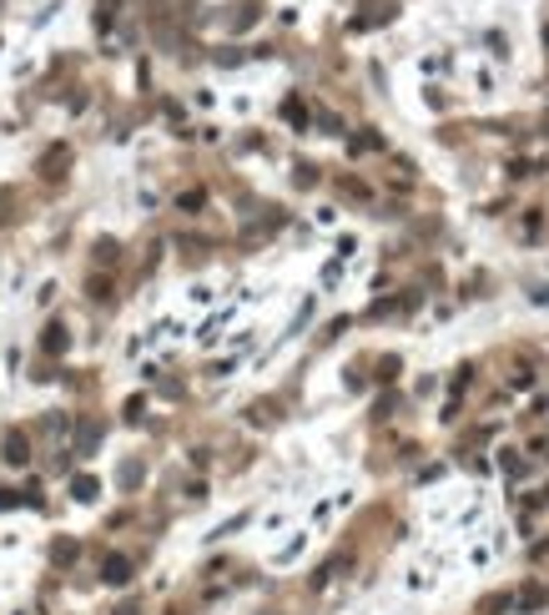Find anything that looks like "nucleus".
Wrapping results in <instances>:
<instances>
[{
    "label": "nucleus",
    "mask_w": 549,
    "mask_h": 615,
    "mask_svg": "<svg viewBox=\"0 0 549 615\" xmlns=\"http://www.w3.org/2000/svg\"><path fill=\"white\" fill-rule=\"evenodd\" d=\"M6 459L10 464H26V439H20V434H6Z\"/></svg>",
    "instance_id": "nucleus-2"
},
{
    "label": "nucleus",
    "mask_w": 549,
    "mask_h": 615,
    "mask_svg": "<svg viewBox=\"0 0 549 615\" xmlns=\"http://www.w3.org/2000/svg\"><path fill=\"white\" fill-rule=\"evenodd\" d=\"M106 580H111V585H121V580H132V560H121V555H111V560H106Z\"/></svg>",
    "instance_id": "nucleus-1"
},
{
    "label": "nucleus",
    "mask_w": 549,
    "mask_h": 615,
    "mask_svg": "<svg viewBox=\"0 0 549 615\" xmlns=\"http://www.w3.org/2000/svg\"><path fill=\"white\" fill-rule=\"evenodd\" d=\"M76 499H96V479H76Z\"/></svg>",
    "instance_id": "nucleus-3"
}]
</instances>
